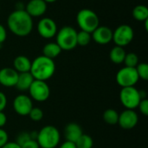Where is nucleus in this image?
Listing matches in <instances>:
<instances>
[{
  "label": "nucleus",
  "mask_w": 148,
  "mask_h": 148,
  "mask_svg": "<svg viewBox=\"0 0 148 148\" xmlns=\"http://www.w3.org/2000/svg\"><path fill=\"white\" fill-rule=\"evenodd\" d=\"M7 25L10 30L17 36H27L33 29L32 17L23 10L12 11L7 19Z\"/></svg>",
  "instance_id": "1"
},
{
  "label": "nucleus",
  "mask_w": 148,
  "mask_h": 148,
  "mask_svg": "<svg viewBox=\"0 0 148 148\" xmlns=\"http://www.w3.org/2000/svg\"><path fill=\"white\" fill-rule=\"evenodd\" d=\"M56 71V64L53 59L40 56L31 62L30 74L35 80L46 82L50 79Z\"/></svg>",
  "instance_id": "2"
},
{
  "label": "nucleus",
  "mask_w": 148,
  "mask_h": 148,
  "mask_svg": "<svg viewBox=\"0 0 148 148\" xmlns=\"http://www.w3.org/2000/svg\"><path fill=\"white\" fill-rule=\"evenodd\" d=\"M61 134L59 130L51 125L44 126L37 132L36 141L40 148H56L60 143Z\"/></svg>",
  "instance_id": "3"
},
{
  "label": "nucleus",
  "mask_w": 148,
  "mask_h": 148,
  "mask_svg": "<svg viewBox=\"0 0 148 148\" xmlns=\"http://www.w3.org/2000/svg\"><path fill=\"white\" fill-rule=\"evenodd\" d=\"M56 43L62 50H72L77 46V31L71 26H64L56 33Z\"/></svg>",
  "instance_id": "4"
},
{
  "label": "nucleus",
  "mask_w": 148,
  "mask_h": 148,
  "mask_svg": "<svg viewBox=\"0 0 148 148\" xmlns=\"http://www.w3.org/2000/svg\"><path fill=\"white\" fill-rule=\"evenodd\" d=\"M76 22L81 28V30H84L88 33H92L100 25L99 16L94 10L89 9L81 10L77 13Z\"/></svg>",
  "instance_id": "5"
},
{
  "label": "nucleus",
  "mask_w": 148,
  "mask_h": 148,
  "mask_svg": "<svg viewBox=\"0 0 148 148\" xmlns=\"http://www.w3.org/2000/svg\"><path fill=\"white\" fill-rule=\"evenodd\" d=\"M120 101L126 109L134 110L138 108L141 101L140 90L135 87L121 88L120 92Z\"/></svg>",
  "instance_id": "6"
},
{
  "label": "nucleus",
  "mask_w": 148,
  "mask_h": 148,
  "mask_svg": "<svg viewBox=\"0 0 148 148\" xmlns=\"http://www.w3.org/2000/svg\"><path fill=\"white\" fill-rule=\"evenodd\" d=\"M116 82L121 88L134 87L140 80L135 68L124 67L116 74Z\"/></svg>",
  "instance_id": "7"
},
{
  "label": "nucleus",
  "mask_w": 148,
  "mask_h": 148,
  "mask_svg": "<svg viewBox=\"0 0 148 148\" xmlns=\"http://www.w3.org/2000/svg\"><path fill=\"white\" fill-rule=\"evenodd\" d=\"M29 97L37 102H43L47 101L50 95V88L46 82L34 80L29 88Z\"/></svg>",
  "instance_id": "8"
},
{
  "label": "nucleus",
  "mask_w": 148,
  "mask_h": 148,
  "mask_svg": "<svg viewBox=\"0 0 148 148\" xmlns=\"http://www.w3.org/2000/svg\"><path fill=\"white\" fill-rule=\"evenodd\" d=\"M134 32L133 28L127 24L118 26L113 32V40L117 46L125 47L128 45L134 39Z\"/></svg>",
  "instance_id": "9"
},
{
  "label": "nucleus",
  "mask_w": 148,
  "mask_h": 148,
  "mask_svg": "<svg viewBox=\"0 0 148 148\" xmlns=\"http://www.w3.org/2000/svg\"><path fill=\"white\" fill-rule=\"evenodd\" d=\"M13 109L20 116H28L33 108L31 98L26 95H18L13 100Z\"/></svg>",
  "instance_id": "10"
},
{
  "label": "nucleus",
  "mask_w": 148,
  "mask_h": 148,
  "mask_svg": "<svg viewBox=\"0 0 148 148\" xmlns=\"http://www.w3.org/2000/svg\"><path fill=\"white\" fill-rule=\"evenodd\" d=\"M38 34L45 39L54 37L57 33V26L56 22L49 17L42 18L37 24Z\"/></svg>",
  "instance_id": "11"
},
{
  "label": "nucleus",
  "mask_w": 148,
  "mask_h": 148,
  "mask_svg": "<svg viewBox=\"0 0 148 148\" xmlns=\"http://www.w3.org/2000/svg\"><path fill=\"white\" fill-rule=\"evenodd\" d=\"M139 121L138 114L132 109H125L119 114L118 124L122 129L131 130L136 127Z\"/></svg>",
  "instance_id": "12"
},
{
  "label": "nucleus",
  "mask_w": 148,
  "mask_h": 148,
  "mask_svg": "<svg viewBox=\"0 0 148 148\" xmlns=\"http://www.w3.org/2000/svg\"><path fill=\"white\" fill-rule=\"evenodd\" d=\"M93 40L98 44H108L113 41V31L108 26H98L91 33Z\"/></svg>",
  "instance_id": "13"
},
{
  "label": "nucleus",
  "mask_w": 148,
  "mask_h": 148,
  "mask_svg": "<svg viewBox=\"0 0 148 148\" xmlns=\"http://www.w3.org/2000/svg\"><path fill=\"white\" fill-rule=\"evenodd\" d=\"M18 73L13 68H3L0 69V84L6 88L15 87L17 82Z\"/></svg>",
  "instance_id": "14"
},
{
  "label": "nucleus",
  "mask_w": 148,
  "mask_h": 148,
  "mask_svg": "<svg viewBox=\"0 0 148 148\" xmlns=\"http://www.w3.org/2000/svg\"><path fill=\"white\" fill-rule=\"evenodd\" d=\"M24 10L31 17L41 16L47 10V3L43 0H30Z\"/></svg>",
  "instance_id": "15"
},
{
  "label": "nucleus",
  "mask_w": 148,
  "mask_h": 148,
  "mask_svg": "<svg viewBox=\"0 0 148 148\" xmlns=\"http://www.w3.org/2000/svg\"><path fill=\"white\" fill-rule=\"evenodd\" d=\"M63 134L66 141L75 143L76 140L83 134V132L80 125L75 122H71L65 127Z\"/></svg>",
  "instance_id": "16"
},
{
  "label": "nucleus",
  "mask_w": 148,
  "mask_h": 148,
  "mask_svg": "<svg viewBox=\"0 0 148 148\" xmlns=\"http://www.w3.org/2000/svg\"><path fill=\"white\" fill-rule=\"evenodd\" d=\"M31 61L25 56H18L13 61V69L18 73L29 72Z\"/></svg>",
  "instance_id": "17"
},
{
  "label": "nucleus",
  "mask_w": 148,
  "mask_h": 148,
  "mask_svg": "<svg viewBox=\"0 0 148 148\" xmlns=\"http://www.w3.org/2000/svg\"><path fill=\"white\" fill-rule=\"evenodd\" d=\"M34 78L30 72L20 73L18 74L17 82L16 84V88L20 91H27L29 90V87L31 86L32 82H34Z\"/></svg>",
  "instance_id": "18"
},
{
  "label": "nucleus",
  "mask_w": 148,
  "mask_h": 148,
  "mask_svg": "<svg viewBox=\"0 0 148 148\" xmlns=\"http://www.w3.org/2000/svg\"><path fill=\"white\" fill-rule=\"evenodd\" d=\"M62 51V50L56 42H49L42 48V56L50 59H54L57 57Z\"/></svg>",
  "instance_id": "19"
},
{
  "label": "nucleus",
  "mask_w": 148,
  "mask_h": 148,
  "mask_svg": "<svg viewBox=\"0 0 148 148\" xmlns=\"http://www.w3.org/2000/svg\"><path fill=\"white\" fill-rule=\"evenodd\" d=\"M126 54L127 53L123 47H120L116 45L110 50L109 58L112 62L115 64H121V63H123Z\"/></svg>",
  "instance_id": "20"
},
{
  "label": "nucleus",
  "mask_w": 148,
  "mask_h": 148,
  "mask_svg": "<svg viewBox=\"0 0 148 148\" xmlns=\"http://www.w3.org/2000/svg\"><path fill=\"white\" fill-rule=\"evenodd\" d=\"M103 121L108 124V125H116L118 124V120H119V113L113 109V108H108L104 111L103 115H102Z\"/></svg>",
  "instance_id": "21"
},
{
  "label": "nucleus",
  "mask_w": 148,
  "mask_h": 148,
  "mask_svg": "<svg viewBox=\"0 0 148 148\" xmlns=\"http://www.w3.org/2000/svg\"><path fill=\"white\" fill-rule=\"evenodd\" d=\"M133 16L137 21L143 22L147 20L148 18V9L146 5L140 4L134 7L133 10Z\"/></svg>",
  "instance_id": "22"
},
{
  "label": "nucleus",
  "mask_w": 148,
  "mask_h": 148,
  "mask_svg": "<svg viewBox=\"0 0 148 148\" xmlns=\"http://www.w3.org/2000/svg\"><path fill=\"white\" fill-rule=\"evenodd\" d=\"M75 144L76 148H92L94 146V140L90 135L83 134Z\"/></svg>",
  "instance_id": "23"
},
{
  "label": "nucleus",
  "mask_w": 148,
  "mask_h": 148,
  "mask_svg": "<svg viewBox=\"0 0 148 148\" xmlns=\"http://www.w3.org/2000/svg\"><path fill=\"white\" fill-rule=\"evenodd\" d=\"M92 40V36L91 33H88L84 30H81L77 32L76 36V42L77 45L80 46H87Z\"/></svg>",
  "instance_id": "24"
},
{
  "label": "nucleus",
  "mask_w": 148,
  "mask_h": 148,
  "mask_svg": "<svg viewBox=\"0 0 148 148\" xmlns=\"http://www.w3.org/2000/svg\"><path fill=\"white\" fill-rule=\"evenodd\" d=\"M123 63L125 64V67L135 68L139 64V57L135 53H133V52L127 53L126 54Z\"/></svg>",
  "instance_id": "25"
},
{
  "label": "nucleus",
  "mask_w": 148,
  "mask_h": 148,
  "mask_svg": "<svg viewBox=\"0 0 148 148\" xmlns=\"http://www.w3.org/2000/svg\"><path fill=\"white\" fill-rule=\"evenodd\" d=\"M136 71L139 75L140 79H142L143 81H147L148 80V65L146 62H141L139 63L136 67Z\"/></svg>",
  "instance_id": "26"
},
{
  "label": "nucleus",
  "mask_w": 148,
  "mask_h": 148,
  "mask_svg": "<svg viewBox=\"0 0 148 148\" xmlns=\"http://www.w3.org/2000/svg\"><path fill=\"white\" fill-rule=\"evenodd\" d=\"M28 116L30 118L31 121H33L35 122H38V121H41L43 118V111L39 108L33 107Z\"/></svg>",
  "instance_id": "27"
},
{
  "label": "nucleus",
  "mask_w": 148,
  "mask_h": 148,
  "mask_svg": "<svg viewBox=\"0 0 148 148\" xmlns=\"http://www.w3.org/2000/svg\"><path fill=\"white\" fill-rule=\"evenodd\" d=\"M30 140H32L31 135H30V132L23 131V132H21L18 134V135L16 137L15 142L21 147L22 145H23L24 143H26L27 141H29Z\"/></svg>",
  "instance_id": "28"
},
{
  "label": "nucleus",
  "mask_w": 148,
  "mask_h": 148,
  "mask_svg": "<svg viewBox=\"0 0 148 148\" xmlns=\"http://www.w3.org/2000/svg\"><path fill=\"white\" fill-rule=\"evenodd\" d=\"M138 108L140 110V112L145 115V116H147L148 115V100L147 99H144V100H141L139 106H138Z\"/></svg>",
  "instance_id": "29"
},
{
  "label": "nucleus",
  "mask_w": 148,
  "mask_h": 148,
  "mask_svg": "<svg viewBox=\"0 0 148 148\" xmlns=\"http://www.w3.org/2000/svg\"><path fill=\"white\" fill-rule=\"evenodd\" d=\"M8 141H9V136L7 132L4 129L0 128V148L3 147Z\"/></svg>",
  "instance_id": "30"
},
{
  "label": "nucleus",
  "mask_w": 148,
  "mask_h": 148,
  "mask_svg": "<svg viewBox=\"0 0 148 148\" xmlns=\"http://www.w3.org/2000/svg\"><path fill=\"white\" fill-rule=\"evenodd\" d=\"M21 148H40L38 143L35 140H30L21 146Z\"/></svg>",
  "instance_id": "31"
},
{
  "label": "nucleus",
  "mask_w": 148,
  "mask_h": 148,
  "mask_svg": "<svg viewBox=\"0 0 148 148\" xmlns=\"http://www.w3.org/2000/svg\"><path fill=\"white\" fill-rule=\"evenodd\" d=\"M7 106V97L6 95L0 91V112L3 111Z\"/></svg>",
  "instance_id": "32"
},
{
  "label": "nucleus",
  "mask_w": 148,
  "mask_h": 148,
  "mask_svg": "<svg viewBox=\"0 0 148 148\" xmlns=\"http://www.w3.org/2000/svg\"><path fill=\"white\" fill-rule=\"evenodd\" d=\"M7 37V32L5 28L0 23V44H3V42L6 40Z\"/></svg>",
  "instance_id": "33"
},
{
  "label": "nucleus",
  "mask_w": 148,
  "mask_h": 148,
  "mask_svg": "<svg viewBox=\"0 0 148 148\" xmlns=\"http://www.w3.org/2000/svg\"><path fill=\"white\" fill-rule=\"evenodd\" d=\"M7 122V116L3 113V111L0 112V128H3Z\"/></svg>",
  "instance_id": "34"
},
{
  "label": "nucleus",
  "mask_w": 148,
  "mask_h": 148,
  "mask_svg": "<svg viewBox=\"0 0 148 148\" xmlns=\"http://www.w3.org/2000/svg\"><path fill=\"white\" fill-rule=\"evenodd\" d=\"M1 148H21V147L16 144L15 141H8L3 147Z\"/></svg>",
  "instance_id": "35"
},
{
  "label": "nucleus",
  "mask_w": 148,
  "mask_h": 148,
  "mask_svg": "<svg viewBox=\"0 0 148 148\" xmlns=\"http://www.w3.org/2000/svg\"><path fill=\"white\" fill-rule=\"evenodd\" d=\"M59 148H76L75 144L73 142H69V141H64Z\"/></svg>",
  "instance_id": "36"
},
{
  "label": "nucleus",
  "mask_w": 148,
  "mask_h": 148,
  "mask_svg": "<svg viewBox=\"0 0 148 148\" xmlns=\"http://www.w3.org/2000/svg\"><path fill=\"white\" fill-rule=\"evenodd\" d=\"M15 10H24V4L22 2H17L15 6Z\"/></svg>",
  "instance_id": "37"
},
{
  "label": "nucleus",
  "mask_w": 148,
  "mask_h": 148,
  "mask_svg": "<svg viewBox=\"0 0 148 148\" xmlns=\"http://www.w3.org/2000/svg\"><path fill=\"white\" fill-rule=\"evenodd\" d=\"M46 3H55L56 1H57V0H43Z\"/></svg>",
  "instance_id": "38"
}]
</instances>
